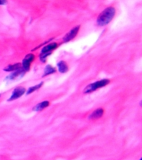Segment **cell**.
<instances>
[{"mask_svg": "<svg viewBox=\"0 0 142 160\" xmlns=\"http://www.w3.org/2000/svg\"><path fill=\"white\" fill-rule=\"evenodd\" d=\"M115 15V9L114 7H108L102 12L100 15L98 16L96 23L99 26H105L108 25Z\"/></svg>", "mask_w": 142, "mask_h": 160, "instance_id": "1", "label": "cell"}, {"mask_svg": "<svg viewBox=\"0 0 142 160\" xmlns=\"http://www.w3.org/2000/svg\"><path fill=\"white\" fill-rule=\"evenodd\" d=\"M110 80L109 79H102L100 81H97L96 82L91 83L89 86H87L84 88L83 92L85 94H89L92 92L96 91L99 88H103V87L107 86L108 84H109Z\"/></svg>", "mask_w": 142, "mask_h": 160, "instance_id": "2", "label": "cell"}, {"mask_svg": "<svg viewBox=\"0 0 142 160\" xmlns=\"http://www.w3.org/2000/svg\"><path fill=\"white\" fill-rule=\"evenodd\" d=\"M25 92H26V89L24 88H23V87H17V88H15V89H14V91L12 92L11 97L8 98V102H12V101L16 100V99H18L20 98V97H22V95L25 93Z\"/></svg>", "mask_w": 142, "mask_h": 160, "instance_id": "3", "label": "cell"}, {"mask_svg": "<svg viewBox=\"0 0 142 160\" xmlns=\"http://www.w3.org/2000/svg\"><path fill=\"white\" fill-rule=\"evenodd\" d=\"M34 55L32 53H29V54L26 55L24 57L23 61L22 63V67L23 68L26 72L29 70L30 67H31V63L34 61Z\"/></svg>", "mask_w": 142, "mask_h": 160, "instance_id": "4", "label": "cell"}, {"mask_svg": "<svg viewBox=\"0 0 142 160\" xmlns=\"http://www.w3.org/2000/svg\"><path fill=\"white\" fill-rule=\"evenodd\" d=\"M80 26L78 25L76 27H74L73 28H72L67 34H66V35L64 36V38H63V41L64 42H69V41H72L78 34V31L80 30Z\"/></svg>", "mask_w": 142, "mask_h": 160, "instance_id": "5", "label": "cell"}, {"mask_svg": "<svg viewBox=\"0 0 142 160\" xmlns=\"http://www.w3.org/2000/svg\"><path fill=\"white\" fill-rule=\"evenodd\" d=\"M25 72H26V71L24 70L23 68L22 67V68H20L19 69H18V70L13 71V72H12V73L10 74L8 76H7L6 79L13 80V79H17V78L22 77V76H24Z\"/></svg>", "mask_w": 142, "mask_h": 160, "instance_id": "6", "label": "cell"}, {"mask_svg": "<svg viewBox=\"0 0 142 160\" xmlns=\"http://www.w3.org/2000/svg\"><path fill=\"white\" fill-rule=\"evenodd\" d=\"M103 114H104V110L103 108H98L96 111H94L93 112H92L90 114V115L89 116V119L90 120H96L99 119L103 117Z\"/></svg>", "mask_w": 142, "mask_h": 160, "instance_id": "7", "label": "cell"}, {"mask_svg": "<svg viewBox=\"0 0 142 160\" xmlns=\"http://www.w3.org/2000/svg\"><path fill=\"white\" fill-rule=\"evenodd\" d=\"M49 105H50V102H49L48 101H45V102H42L41 103L36 105L34 108H33L32 110L34 111H40L44 110L45 108H46L48 107Z\"/></svg>", "mask_w": 142, "mask_h": 160, "instance_id": "8", "label": "cell"}, {"mask_svg": "<svg viewBox=\"0 0 142 160\" xmlns=\"http://www.w3.org/2000/svg\"><path fill=\"white\" fill-rule=\"evenodd\" d=\"M57 48V43H51L50 44L45 46L42 48L41 53H48V52H52V50H55Z\"/></svg>", "mask_w": 142, "mask_h": 160, "instance_id": "9", "label": "cell"}, {"mask_svg": "<svg viewBox=\"0 0 142 160\" xmlns=\"http://www.w3.org/2000/svg\"><path fill=\"white\" fill-rule=\"evenodd\" d=\"M20 68H22V64L17 62V63L10 64V65L7 66L6 67L4 68V71H6V72H13V71L18 70Z\"/></svg>", "mask_w": 142, "mask_h": 160, "instance_id": "10", "label": "cell"}, {"mask_svg": "<svg viewBox=\"0 0 142 160\" xmlns=\"http://www.w3.org/2000/svg\"><path fill=\"white\" fill-rule=\"evenodd\" d=\"M57 69H58V71L61 73H65L68 71L69 68H68L67 64L65 61H60L58 63H57Z\"/></svg>", "mask_w": 142, "mask_h": 160, "instance_id": "11", "label": "cell"}, {"mask_svg": "<svg viewBox=\"0 0 142 160\" xmlns=\"http://www.w3.org/2000/svg\"><path fill=\"white\" fill-rule=\"evenodd\" d=\"M55 72H56L55 68H54L52 66H50V65H47V66H46V67H45V71H44V74L42 76H43V77H45V76H48V75L53 74Z\"/></svg>", "mask_w": 142, "mask_h": 160, "instance_id": "12", "label": "cell"}, {"mask_svg": "<svg viewBox=\"0 0 142 160\" xmlns=\"http://www.w3.org/2000/svg\"><path fill=\"white\" fill-rule=\"evenodd\" d=\"M43 84H44V82H41L39 83L38 85H36V86H32V87H30L29 89H28L26 94H27V95H30V94H31L32 92H35L36 90H38L42 86H43Z\"/></svg>", "mask_w": 142, "mask_h": 160, "instance_id": "13", "label": "cell"}, {"mask_svg": "<svg viewBox=\"0 0 142 160\" xmlns=\"http://www.w3.org/2000/svg\"><path fill=\"white\" fill-rule=\"evenodd\" d=\"M50 54H51V52H48V53H41V54H40V60H41V62H45V61H46L47 57Z\"/></svg>", "mask_w": 142, "mask_h": 160, "instance_id": "14", "label": "cell"}, {"mask_svg": "<svg viewBox=\"0 0 142 160\" xmlns=\"http://www.w3.org/2000/svg\"><path fill=\"white\" fill-rule=\"evenodd\" d=\"M8 1L7 0H0V6H5L7 4Z\"/></svg>", "mask_w": 142, "mask_h": 160, "instance_id": "15", "label": "cell"}, {"mask_svg": "<svg viewBox=\"0 0 142 160\" xmlns=\"http://www.w3.org/2000/svg\"><path fill=\"white\" fill-rule=\"evenodd\" d=\"M0 97H1V95H0Z\"/></svg>", "mask_w": 142, "mask_h": 160, "instance_id": "16", "label": "cell"}, {"mask_svg": "<svg viewBox=\"0 0 142 160\" xmlns=\"http://www.w3.org/2000/svg\"><path fill=\"white\" fill-rule=\"evenodd\" d=\"M140 160H141V159H140Z\"/></svg>", "mask_w": 142, "mask_h": 160, "instance_id": "17", "label": "cell"}]
</instances>
